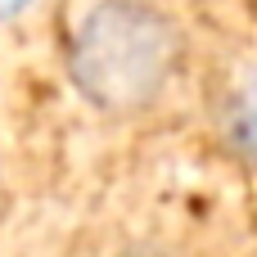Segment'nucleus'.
Instances as JSON below:
<instances>
[{
    "mask_svg": "<svg viewBox=\"0 0 257 257\" xmlns=\"http://www.w3.org/2000/svg\"><path fill=\"white\" fill-rule=\"evenodd\" d=\"M185 68L190 32L167 0H95L63 45L68 86L108 122L158 113Z\"/></svg>",
    "mask_w": 257,
    "mask_h": 257,
    "instance_id": "1",
    "label": "nucleus"
},
{
    "mask_svg": "<svg viewBox=\"0 0 257 257\" xmlns=\"http://www.w3.org/2000/svg\"><path fill=\"white\" fill-rule=\"evenodd\" d=\"M217 140L230 158L257 167V59H248L217 99Z\"/></svg>",
    "mask_w": 257,
    "mask_h": 257,
    "instance_id": "2",
    "label": "nucleus"
}]
</instances>
